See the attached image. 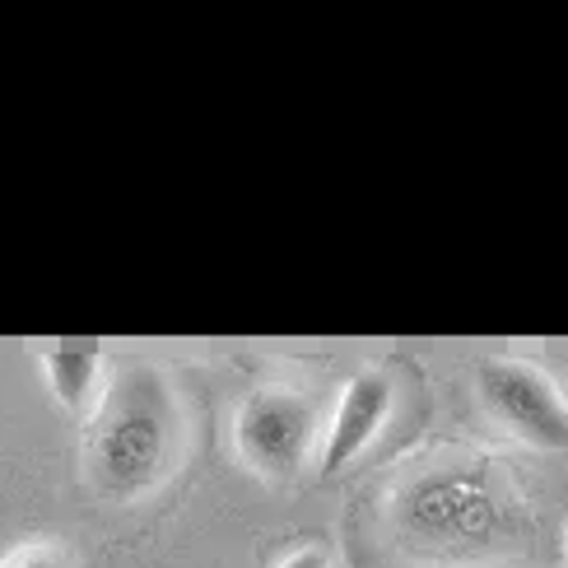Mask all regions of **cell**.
I'll return each instance as SVG.
<instances>
[{"label": "cell", "instance_id": "obj_8", "mask_svg": "<svg viewBox=\"0 0 568 568\" xmlns=\"http://www.w3.org/2000/svg\"><path fill=\"white\" fill-rule=\"evenodd\" d=\"M564 555H568V536H564Z\"/></svg>", "mask_w": 568, "mask_h": 568}, {"label": "cell", "instance_id": "obj_1", "mask_svg": "<svg viewBox=\"0 0 568 568\" xmlns=\"http://www.w3.org/2000/svg\"><path fill=\"white\" fill-rule=\"evenodd\" d=\"M178 457V406L154 368H126L89 424V476L112 499L150 494Z\"/></svg>", "mask_w": 568, "mask_h": 568}, {"label": "cell", "instance_id": "obj_7", "mask_svg": "<svg viewBox=\"0 0 568 568\" xmlns=\"http://www.w3.org/2000/svg\"><path fill=\"white\" fill-rule=\"evenodd\" d=\"M280 568H331V559H326V550H317V546H307V550H294L290 559H284Z\"/></svg>", "mask_w": 568, "mask_h": 568}, {"label": "cell", "instance_id": "obj_6", "mask_svg": "<svg viewBox=\"0 0 568 568\" xmlns=\"http://www.w3.org/2000/svg\"><path fill=\"white\" fill-rule=\"evenodd\" d=\"M0 568H70V555L57 546H19L0 559Z\"/></svg>", "mask_w": 568, "mask_h": 568}, {"label": "cell", "instance_id": "obj_4", "mask_svg": "<svg viewBox=\"0 0 568 568\" xmlns=\"http://www.w3.org/2000/svg\"><path fill=\"white\" fill-rule=\"evenodd\" d=\"M392 410V383L377 373H359L349 377L341 400H336V419H331V434H326V453H322V470L336 476L345 470L364 447L377 438V429L387 424Z\"/></svg>", "mask_w": 568, "mask_h": 568}, {"label": "cell", "instance_id": "obj_3", "mask_svg": "<svg viewBox=\"0 0 568 568\" xmlns=\"http://www.w3.org/2000/svg\"><path fill=\"white\" fill-rule=\"evenodd\" d=\"M485 410L536 447H568V400L550 373L523 359H489L480 368Z\"/></svg>", "mask_w": 568, "mask_h": 568}, {"label": "cell", "instance_id": "obj_2", "mask_svg": "<svg viewBox=\"0 0 568 568\" xmlns=\"http://www.w3.org/2000/svg\"><path fill=\"white\" fill-rule=\"evenodd\" d=\"M317 438L313 400L284 387L252 392L239 410V453L266 480H290L303 470Z\"/></svg>", "mask_w": 568, "mask_h": 568}, {"label": "cell", "instance_id": "obj_5", "mask_svg": "<svg viewBox=\"0 0 568 568\" xmlns=\"http://www.w3.org/2000/svg\"><path fill=\"white\" fill-rule=\"evenodd\" d=\"M99 368H103V359L93 349H47L42 354L47 387H52V396L65 410H84L93 400V392H99Z\"/></svg>", "mask_w": 568, "mask_h": 568}]
</instances>
